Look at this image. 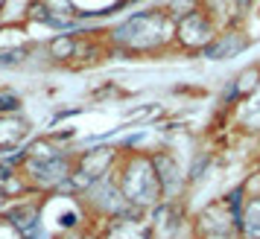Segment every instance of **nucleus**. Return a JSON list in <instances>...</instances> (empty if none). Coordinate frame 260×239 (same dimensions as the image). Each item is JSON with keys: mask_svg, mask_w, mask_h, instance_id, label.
<instances>
[{"mask_svg": "<svg viewBox=\"0 0 260 239\" xmlns=\"http://www.w3.org/2000/svg\"><path fill=\"white\" fill-rule=\"evenodd\" d=\"M24 167H26V175L41 187H61L73 175L68 157H56V161H29L26 157Z\"/></svg>", "mask_w": 260, "mask_h": 239, "instance_id": "obj_1", "label": "nucleus"}, {"mask_svg": "<svg viewBox=\"0 0 260 239\" xmlns=\"http://www.w3.org/2000/svg\"><path fill=\"white\" fill-rule=\"evenodd\" d=\"M178 41L184 47H208L213 41V26L208 21V15H202V12L184 15V21L178 24Z\"/></svg>", "mask_w": 260, "mask_h": 239, "instance_id": "obj_2", "label": "nucleus"}, {"mask_svg": "<svg viewBox=\"0 0 260 239\" xmlns=\"http://www.w3.org/2000/svg\"><path fill=\"white\" fill-rule=\"evenodd\" d=\"M152 169H155L158 184H161V192L173 195V192L181 187V169H178V164L170 155H164V152H161V155H155L152 157Z\"/></svg>", "mask_w": 260, "mask_h": 239, "instance_id": "obj_3", "label": "nucleus"}, {"mask_svg": "<svg viewBox=\"0 0 260 239\" xmlns=\"http://www.w3.org/2000/svg\"><path fill=\"white\" fill-rule=\"evenodd\" d=\"M246 38L240 35V32H228V35H216V41H211L208 47H205V56L213 61L225 59V56H234L240 50H246Z\"/></svg>", "mask_w": 260, "mask_h": 239, "instance_id": "obj_4", "label": "nucleus"}, {"mask_svg": "<svg viewBox=\"0 0 260 239\" xmlns=\"http://www.w3.org/2000/svg\"><path fill=\"white\" fill-rule=\"evenodd\" d=\"M240 236L246 239H260V195L248 198L243 207V219H240Z\"/></svg>", "mask_w": 260, "mask_h": 239, "instance_id": "obj_5", "label": "nucleus"}, {"mask_svg": "<svg viewBox=\"0 0 260 239\" xmlns=\"http://www.w3.org/2000/svg\"><path fill=\"white\" fill-rule=\"evenodd\" d=\"M47 53H50V59H56V61L73 59V56H76V38L73 35H56L50 41Z\"/></svg>", "mask_w": 260, "mask_h": 239, "instance_id": "obj_6", "label": "nucleus"}, {"mask_svg": "<svg viewBox=\"0 0 260 239\" xmlns=\"http://www.w3.org/2000/svg\"><path fill=\"white\" fill-rule=\"evenodd\" d=\"M257 79H260V73H257V70H246L243 76H240V79H237L240 85H234V96L254 91V88H257Z\"/></svg>", "mask_w": 260, "mask_h": 239, "instance_id": "obj_7", "label": "nucleus"}, {"mask_svg": "<svg viewBox=\"0 0 260 239\" xmlns=\"http://www.w3.org/2000/svg\"><path fill=\"white\" fill-rule=\"evenodd\" d=\"M26 59V50H3L0 53V67H9V64H21Z\"/></svg>", "mask_w": 260, "mask_h": 239, "instance_id": "obj_8", "label": "nucleus"}, {"mask_svg": "<svg viewBox=\"0 0 260 239\" xmlns=\"http://www.w3.org/2000/svg\"><path fill=\"white\" fill-rule=\"evenodd\" d=\"M0 9H3V0H0Z\"/></svg>", "mask_w": 260, "mask_h": 239, "instance_id": "obj_9", "label": "nucleus"}]
</instances>
